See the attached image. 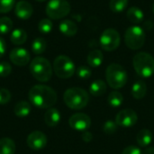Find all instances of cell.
Listing matches in <instances>:
<instances>
[{
    "instance_id": "cell-1",
    "label": "cell",
    "mask_w": 154,
    "mask_h": 154,
    "mask_svg": "<svg viewBox=\"0 0 154 154\" xmlns=\"http://www.w3.org/2000/svg\"><path fill=\"white\" fill-rule=\"evenodd\" d=\"M28 97L31 103L39 108H51L57 102V93L45 85L33 86L30 89Z\"/></svg>"
},
{
    "instance_id": "cell-2",
    "label": "cell",
    "mask_w": 154,
    "mask_h": 154,
    "mask_svg": "<svg viewBox=\"0 0 154 154\" xmlns=\"http://www.w3.org/2000/svg\"><path fill=\"white\" fill-rule=\"evenodd\" d=\"M63 100L66 106L74 110L84 108L89 101L88 93L80 88H71L65 91Z\"/></svg>"
},
{
    "instance_id": "cell-3",
    "label": "cell",
    "mask_w": 154,
    "mask_h": 154,
    "mask_svg": "<svg viewBox=\"0 0 154 154\" xmlns=\"http://www.w3.org/2000/svg\"><path fill=\"white\" fill-rule=\"evenodd\" d=\"M30 72L36 80L46 82L52 76V67L47 59L36 57L30 63Z\"/></svg>"
},
{
    "instance_id": "cell-4",
    "label": "cell",
    "mask_w": 154,
    "mask_h": 154,
    "mask_svg": "<svg viewBox=\"0 0 154 154\" xmlns=\"http://www.w3.org/2000/svg\"><path fill=\"white\" fill-rule=\"evenodd\" d=\"M133 65L136 73L143 78H150L154 73V58L147 52L141 51L134 55Z\"/></svg>"
},
{
    "instance_id": "cell-5",
    "label": "cell",
    "mask_w": 154,
    "mask_h": 154,
    "mask_svg": "<svg viewBox=\"0 0 154 154\" xmlns=\"http://www.w3.org/2000/svg\"><path fill=\"white\" fill-rule=\"evenodd\" d=\"M106 79L112 88L118 89L125 86L127 82V72L120 64L112 63L106 68Z\"/></svg>"
},
{
    "instance_id": "cell-6",
    "label": "cell",
    "mask_w": 154,
    "mask_h": 154,
    "mask_svg": "<svg viewBox=\"0 0 154 154\" xmlns=\"http://www.w3.org/2000/svg\"><path fill=\"white\" fill-rule=\"evenodd\" d=\"M146 40V35L144 30L138 26L133 25L126 29L125 32V42L126 46L131 50L141 49Z\"/></svg>"
},
{
    "instance_id": "cell-7",
    "label": "cell",
    "mask_w": 154,
    "mask_h": 154,
    "mask_svg": "<svg viewBox=\"0 0 154 154\" xmlns=\"http://www.w3.org/2000/svg\"><path fill=\"white\" fill-rule=\"evenodd\" d=\"M53 70L57 77L65 79H69L74 75L76 68L70 58L66 55H60L54 60Z\"/></svg>"
},
{
    "instance_id": "cell-8",
    "label": "cell",
    "mask_w": 154,
    "mask_h": 154,
    "mask_svg": "<svg viewBox=\"0 0 154 154\" xmlns=\"http://www.w3.org/2000/svg\"><path fill=\"white\" fill-rule=\"evenodd\" d=\"M70 5L67 0H50L46 5V14L51 19L64 18L70 12Z\"/></svg>"
},
{
    "instance_id": "cell-9",
    "label": "cell",
    "mask_w": 154,
    "mask_h": 154,
    "mask_svg": "<svg viewBox=\"0 0 154 154\" xmlns=\"http://www.w3.org/2000/svg\"><path fill=\"white\" fill-rule=\"evenodd\" d=\"M121 42L120 33L114 28L106 29L100 35L99 43L101 48L106 51H113L116 50Z\"/></svg>"
},
{
    "instance_id": "cell-10",
    "label": "cell",
    "mask_w": 154,
    "mask_h": 154,
    "mask_svg": "<svg viewBox=\"0 0 154 154\" xmlns=\"http://www.w3.org/2000/svg\"><path fill=\"white\" fill-rule=\"evenodd\" d=\"M138 120L136 113L132 109H124L116 116V123L121 127H132Z\"/></svg>"
},
{
    "instance_id": "cell-11",
    "label": "cell",
    "mask_w": 154,
    "mask_h": 154,
    "mask_svg": "<svg viewBox=\"0 0 154 154\" xmlns=\"http://www.w3.org/2000/svg\"><path fill=\"white\" fill-rule=\"evenodd\" d=\"M69 126L76 131H87L91 125L90 117L83 113H77L70 116L69 120Z\"/></svg>"
},
{
    "instance_id": "cell-12",
    "label": "cell",
    "mask_w": 154,
    "mask_h": 154,
    "mask_svg": "<svg viewBox=\"0 0 154 154\" xmlns=\"http://www.w3.org/2000/svg\"><path fill=\"white\" fill-rule=\"evenodd\" d=\"M26 143L28 147H30L32 150H42L47 144V137L43 133L40 131H34L28 135Z\"/></svg>"
},
{
    "instance_id": "cell-13",
    "label": "cell",
    "mask_w": 154,
    "mask_h": 154,
    "mask_svg": "<svg viewBox=\"0 0 154 154\" xmlns=\"http://www.w3.org/2000/svg\"><path fill=\"white\" fill-rule=\"evenodd\" d=\"M9 59L16 66H25L30 61V53L23 48H14L10 51Z\"/></svg>"
},
{
    "instance_id": "cell-14",
    "label": "cell",
    "mask_w": 154,
    "mask_h": 154,
    "mask_svg": "<svg viewBox=\"0 0 154 154\" xmlns=\"http://www.w3.org/2000/svg\"><path fill=\"white\" fill-rule=\"evenodd\" d=\"M14 13L18 18L22 20H27L32 16L33 13V8H32V5L29 2L22 0V1H19L15 5Z\"/></svg>"
},
{
    "instance_id": "cell-15",
    "label": "cell",
    "mask_w": 154,
    "mask_h": 154,
    "mask_svg": "<svg viewBox=\"0 0 154 154\" xmlns=\"http://www.w3.org/2000/svg\"><path fill=\"white\" fill-rule=\"evenodd\" d=\"M59 29L60 32L67 37H72L76 35L78 32V26L75 23V22L69 20V19L61 21L59 25Z\"/></svg>"
},
{
    "instance_id": "cell-16",
    "label": "cell",
    "mask_w": 154,
    "mask_h": 154,
    "mask_svg": "<svg viewBox=\"0 0 154 154\" xmlns=\"http://www.w3.org/2000/svg\"><path fill=\"white\" fill-rule=\"evenodd\" d=\"M45 124L50 127H54L59 125L60 121V114L56 108H49L44 114Z\"/></svg>"
},
{
    "instance_id": "cell-17",
    "label": "cell",
    "mask_w": 154,
    "mask_h": 154,
    "mask_svg": "<svg viewBox=\"0 0 154 154\" xmlns=\"http://www.w3.org/2000/svg\"><path fill=\"white\" fill-rule=\"evenodd\" d=\"M126 17L131 23L134 24H138L143 21L144 14H143V12L137 6H132L127 10Z\"/></svg>"
},
{
    "instance_id": "cell-18",
    "label": "cell",
    "mask_w": 154,
    "mask_h": 154,
    "mask_svg": "<svg viewBox=\"0 0 154 154\" xmlns=\"http://www.w3.org/2000/svg\"><path fill=\"white\" fill-rule=\"evenodd\" d=\"M104 60V56L101 51L99 50H93L91 51L88 57H87V61L88 64L92 67V68H97L99 67Z\"/></svg>"
},
{
    "instance_id": "cell-19",
    "label": "cell",
    "mask_w": 154,
    "mask_h": 154,
    "mask_svg": "<svg viewBox=\"0 0 154 154\" xmlns=\"http://www.w3.org/2000/svg\"><path fill=\"white\" fill-rule=\"evenodd\" d=\"M147 93V86L144 81L137 80L132 87V95L135 99H142Z\"/></svg>"
},
{
    "instance_id": "cell-20",
    "label": "cell",
    "mask_w": 154,
    "mask_h": 154,
    "mask_svg": "<svg viewBox=\"0 0 154 154\" xmlns=\"http://www.w3.org/2000/svg\"><path fill=\"white\" fill-rule=\"evenodd\" d=\"M152 139H153V134L148 129L141 130L136 137L137 143L141 147H148L152 142Z\"/></svg>"
},
{
    "instance_id": "cell-21",
    "label": "cell",
    "mask_w": 154,
    "mask_h": 154,
    "mask_svg": "<svg viewBox=\"0 0 154 154\" xmlns=\"http://www.w3.org/2000/svg\"><path fill=\"white\" fill-rule=\"evenodd\" d=\"M106 91V85L101 79H97L89 86V92L94 97H100Z\"/></svg>"
},
{
    "instance_id": "cell-22",
    "label": "cell",
    "mask_w": 154,
    "mask_h": 154,
    "mask_svg": "<svg viewBox=\"0 0 154 154\" xmlns=\"http://www.w3.org/2000/svg\"><path fill=\"white\" fill-rule=\"evenodd\" d=\"M31 112V106L27 101H20L15 104L14 107V113L18 117H25Z\"/></svg>"
},
{
    "instance_id": "cell-23",
    "label": "cell",
    "mask_w": 154,
    "mask_h": 154,
    "mask_svg": "<svg viewBox=\"0 0 154 154\" xmlns=\"http://www.w3.org/2000/svg\"><path fill=\"white\" fill-rule=\"evenodd\" d=\"M15 143L10 138L0 139V154H14Z\"/></svg>"
},
{
    "instance_id": "cell-24",
    "label": "cell",
    "mask_w": 154,
    "mask_h": 154,
    "mask_svg": "<svg viewBox=\"0 0 154 154\" xmlns=\"http://www.w3.org/2000/svg\"><path fill=\"white\" fill-rule=\"evenodd\" d=\"M10 40L15 45L23 44L27 40V33L23 29H15L12 32Z\"/></svg>"
},
{
    "instance_id": "cell-25",
    "label": "cell",
    "mask_w": 154,
    "mask_h": 154,
    "mask_svg": "<svg viewBox=\"0 0 154 154\" xmlns=\"http://www.w3.org/2000/svg\"><path fill=\"white\" fill-rule=\"evenodd\" d=\"M128 5V0H110L109 7L116 14L122 13Z\"/></svg>"
},
{
    "instance_id": "cell-26",
    "label": "cell",
    "mask_w": 154,
    "mask_h": 154,
    "mask_svg": "<svg viewBox=\"0 0 154 154\" xmlns=\"http://www.w3.org/2000/svg\"><path fill=\"white\" fill-rule=\"evenodd\" d=\"M107 101H108V104L111 106H114V107H118L120 106L123 102H124V97L123 95L118 92V91H113L109 94L108 96V98H107Z\"/></svg>"
},
{
    "instance_id": "cell-27",
    "label": "cell",
    "mask_w": 154,
    "mask_h": 154,
    "mask_svg": "<svg viewBox=\"0 0 154 154\" xmlns=\"http://www.w3.org/2000/svg\"><path fill=\"white\" fill-rule=\"evenodd\" d=\"M47 48V42L43 38H36L32 44V52L35 54H42Z\"/></svg>"
},
{
    "instance_id": "cell-28",
    "label": "cell",
    "mask_w": 154,
    "mask_h": 154,
    "mask_svg": "<svg viewBox=\"0 0 154 154\" xmlns=\"http://www.w3.org/2000/svg\"><path fill=\"white\" fill-rule=\"evenodd\" d=\"M13 28V22L9 17L4 16L0 18V34L8 33Z\"/></svg>"
},
{
    "instance_id": "cell-29",
    "label": "cell",
    "mask_w": 154,
    "mask_h": 154,
    "mask_svg": "<svg viewBox=\"0 0 154 154\" xmlns=\"http://www.w3.org/2000/svg\"><path fill=\"white\" fill-rule=\"evenodd\" d=\"M52 22L50 20V19H47V18H44V19H42L39 23H38V29L39 31L42 32V33H49L51 30H52Z\"/></svg>"
},
{
    "instance_id": "cell-30",
    "label": "cell",
    "mask_w": 154,
    "mask_h": 154,
    "mask_svg": "<svg viewBox=\"0 0 154 154\" xmlns=\"http://www.w3.org/2000/svg\"><path fill=\"white\" fill-rule=\"evenodd\" d=\"M14 6V0H0V13L5 14L10 12Z\"/></svg>"
},
{
    "instance_id": "cell-31",
    "label": "cell",
    "mask_w": 154,
    "mask_h": 154,
    "mask_svg": "<svg viewBox=\"0 0 154 154\" xmlns=\"http://www.w3.org/2000/svg\"><path fill=\"white\" fill-rule=\"evenodd\" d=\"M91 69L87 66H80L77 69V75L81 79H88L91 77Z\"/></svg>"
},
{
    "instance_id": "cell-32",
    "label": "cell",
    "mask_w": 154,
    "mask_h": 154,
    "mask_svg": "<svg viewBox=\"0 0 154 154\" xmlns=\"http://www.w3.org/2000/svg\"><path fill=\"white\" fill-rule=\"evenodd\" d=\"M117 125L116 122H113L111 120H108L105 123L104 126H103V131L106 134H113L116 132L117 130Z\"/></svg>"
},
{
    "instance_id": "cell-33",
    "label": "cell",
    "mask_w": 154,
    "mask_h": 154,
    "mask_svg": "<svg viewBox=\"0 0 154 154\" xmlns=\"http://www.w3.org/2000/svg\"><path fill=\"white\" fill-rule=\"evenodd\" d=\"M11 72H12V67L8 62L6 61L0 62V77L1 78L9 76Z\"/></svg>"
},
{
    "instance_id": "cell-34",
    "label": "cell",
    "mask_w": 154,
    "mask_h": 154,
    "mask_svg": "<svg viewBox=\"0 0 154 154\" xmlns=\"http://www.w3.org/2000/svg\"><path fill=\"white\" fill-rule=\"evenodd\" d=\"M11 100V93L6 88H0V105H5Z\"/></svg>"
},
{
    "instance_id": "cell-35",
    "label": "cell",
    "mask_w": 154,
    "mask_h": 154,
    "mask_svg": "<svg viewBox=\"0 0 154 154\" xmlns=\"http://www.w3.org/2000/svg\"><path fill=\"white\" fill-rule=\"evenodd\" d=\"M122 154H143V152L141 151L140 148L134 145H130L123 151Z\"/></svg>"
},
{
    "instance_id": "cell-36",
    "label": "cell",
    "mask_w": 154,
    "mask_h": 154,
    "mask_svg": "<svg viewBox=\"0 0 154 154\" xmlns=\"http://www.w3.org/2000/svg\"><path fill=\"white\" fill-rule=\"evenodd\" d=\"M81 137H82V140L84 142H86V143H89L93 139L92 134L90 132H88V131H84L83 134H82V135H81Z\"/></svg>"
},
{
    "instance_id": "cell-37",
    "label": "cell",
    "mask_w": 154,
    "mask_h": 154,
    "mask_svg": "<svg viewBox=\"0 0 154 154\" xmlns=\"http://www.w3.org/2000/svg\"><path fill=\"white\" fill-rule=\"evenodd\" d=\"M6 51V45H5V41L0 37V58L2 56H4L5 52Z\"/></svg>"
},
{
    "instance_id": "cell-38",
    "label": "cell",
    "mask_w": 154,
    "mask_h": 154,
    "mask_svg": "<svg viewBox=\"0 0 154 154\" xmlns=\"http://www.w3.org/2000/svg\"><path fill=\"white\" fill-rule=\"evenodd\" d=\"M143 152V154H154V147H152V146H149V147H147Z\"/></svg>"
},
{
    "instance_id": "cell-39",
    "label": "cell",
    "mask_w": 154,
    "mask_h": 154,
    "mask_svg": "<svg viewBox=\"0 0 154 154\" xmlns=\"http://www.w3.org/2000/svg\"><path fill=\"white\" fill-rule=\"evenodd\" d=\"M36 1H38V2H44V1H46V0H36Z\"/></svg>"
},
{
    "instance_id": "cell-40",
    "label": "cell",
    "mask_w": 154,
    "mask_h": 154,
    "mask_svg": "<svg viewBox=\"0 0 154 154\" xmlns=\"http://www.w3.org/2000/svg\"><path fill=\"white\" fill-rule=\"evenodd\" d=\"M152 11H153V13H154V4H153V6H152Z\"/></svg>"
}]
</instances>
